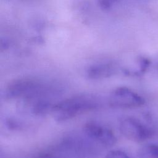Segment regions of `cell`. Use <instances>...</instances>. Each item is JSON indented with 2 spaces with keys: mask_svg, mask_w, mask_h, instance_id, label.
<instances>
[{
  "mask_svg": "<svg viewBox=\"0 0 158 158\" xmlns=\"http://www.w3.org/2000/svg\"><path fill=\"white\" fill-rule=\"evenodd\" d=\"M98 99L89 95H79L64 99L54 105L52 113L58 122H64L85 112L98 109Z\"/></svg>",
  "mask_w": 158,
  "mask_h": 158,
  "instance_id": "1",
  "label": "cell"
},
{
  "mask_svg": "<svg viewBox=\"0 0 158 158\" xmlns=\"http://www.w3.org/2000/svg\"><path fill=\"white\" fill-rule=\"evenodd\" d=\"M42 85L36 79L23 77L15 79L7 85L5 96L8 99L33 98L41 92Z\"/></svg>",
  "mask_w": 158,
  "mask_h": 158,
  "instance_id": "2",
  "label": "cell"
},
{
  "mask_svg": "<svg viewBox=\"0 0 158 158\" xmlns=\"http://www.w3.org/2000/svg\"><path fill=\"white\" fill-rule=\"evenodd\" d=\"M109 104L114 108L130 109L143 106V98L131 89L122 86L115 89L109 98Z\"/></svg>",
  "mask_w": 158,
  "mask_h": 158,
  "instance_id": "3",
  "label": "cell"
},
{
  "mask_svg": "<svg viewBox=\"0 0 158 158\" xmlns=\"http://www.w3.org/2000/svg\"><path fill=\"white\" fill-rule=\"evenodd\" d=\"M120 133L128 139L141 142L151 137L152 133L149 128L138 119L133 117H125L119 123Z\"/></svg>",
  "mask_w": 158,
  "mask_h": 158,
  "instance_id": "4",
  "label": "cell"
},
{
  "mask_svg": "<svg viewBox=\"0 0 158 158\" xmlns=\"http://www.w3.org/2000/svg\"><path fill=\"white\" fill-rule=\"evenodd\" d=\"M83 130L89 138L104 146H112L116 143L117 138L112 130L96 122H86Z\"/></svg>",
  "mask_w": 158,
  "mask_h": 158,
  "instance_id": "5",
  "label": "cell"
},
{
  "mask_svg": "<svg viewBox=\"0 0 158 158\" xmlns=\"http://www.w3.org/2000/svg\"><path fill=\"white\" fill-rule=\"evenodd\" d=\"M116 72L115 64L110 62H104L91 65L86 71V76L91 80H100L110 77Z\"/></svg>",
  "mask_w": 158,
  "mask_h": 158,
  "instance_id": "6",
  "label": "cell"
},
{
  "mask_svg": "<svg viewBox=\"0 0 158 158\" xmlns=\"http://www.w3.org/2000/svg\"><path fill=\"white\" fill-rule=\"evenodd\" d=\"M141 158H158V145L149 144L142 147L138 152Z\"/></svg>",
  "mask_w": 158,
  "mask_h": 158,
  "instance_id": "7",
  "label": "cell"
},
{
  "mask_svg": "<svg viewBox=\"0 0 158 158\" xmlns=\"http://www.w3.org/2000/svg\"><path fill=\"white\" fill-rule=\"evenodd\" d=\"M105 158H130V157L124 151L115 149L109 152Z\"/></svg>",
  "mask_w": 158,
  "mask_h": 158,
  "instance_id": "8",
  "label": "cell"
},
{
  "mask_svg": "<svg viewBox=\"0 0 158 158\" xmlns=\"http://www.w3.org/2000/svg\"><path fill=\"white\" fill-rule=\"evenodd\" d=\"M118 0H99V4L103 9H110Z\"/></svg>",
  "mask_w": 158,
  "mask_h": 158,
  "instance_id": "9",
  "label": "cell"
},
{
  "mask_svg": "<svg viewBox=\"0 0 158 158\" xmlns=\"http://www.w3.org/2000/svg\"><path fill=\"white\" fill-rule=\"evenodd\" d=\"M157 69H158V62H157Z\"/></svg>",
  "mask_w": 158,
  "mask_h": 158,
  "instance_id": "10",
  "label": "cell"
}]
</instances>
